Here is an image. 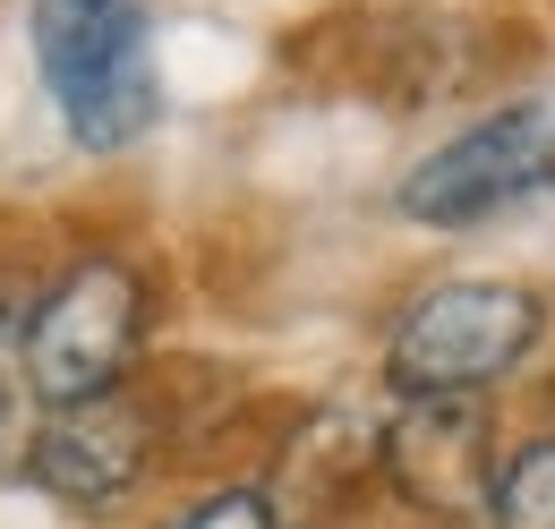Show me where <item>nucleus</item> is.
Listing matches in <instances>:
<instances>
[{
	"label": "nucleus",
	"mask_w": 555,
	"mask_h": 529,
	"mask_svg": "<svg viewBox=\"0 0 555 529\" xmlns=\"http://www.w3.org/2000/svg\"><path fill=\"white\" fill-rule=\"evenodd\" d=\"M35 68L86 154L154 129V26L145 0H35Z\"/></svg>",
	"instance_id": "f257e3e1"
},
{
	"label": "nucleus",
	"mask_w": 555,
	"mask_h": 529,
	"mask_svg": "<svg viewBox=\"0 0 555 529\" xmlns=\"http://www.w3.org/2000/svg\"><path fill=\"white\" fill-rule=\"evenodd\" d=\"M138 333H145V291L129 264L112 257H86L69 264L43 299H35V325H26V393L43 410H77V401H103L120 393L129 359H138Z\"/></svg>",
	"instance_id": "f03ea898"
},
{
	"label": "nucleus",
	"mask_w": 555,
	"mask_h": 529,
	"mask_svg": "<svg viewBox=\"0 0 555 529\" xmlns=\"http://www.w3.org/2000/svg\"><path fill=\"white\" fill-rule=\"evenodd\" d=\"M539 341V299L521 282H436L393 325V385L402 393H479L521 367Z\"/></svg>",
	"instance_id": "7ed1b4c3"
},
{
	"label": "nucleus",
	"mask_w": 555,
	"mask_h": 529,
	"mask_svg": "<svg viewBox=\"0 0 555 529\" xmlns=\"http://www.w3.org/2000/svg\"><path fill=\"white\" fill-rule=\"evenodd\" d=\"M547 180H555V120L539 103H521V112H495V120H479L470 137L436 145L411 180H402V214L453 231V222H479V214L530 197V189H547Z\"/></svg>",
	"instance_id": "20e7f679"
},
{
	"label": "nucleus",
	"mask_w": 555,
	"mask_h": 529,
	"mask_svg": "<svg viewBox=\"0 0 555 529\" xmlns=\"http://www.w3.org/2000/svg\"><path fill=\"white\" fill-rule=\"evenodd\" d=\"M385 469L427 513H462V504L495 495L479 393H402L393 427H385Z\"/></svg>",
	"instance_id": "39448f33"
},
{
	"label": "nucleus",
	"mask_w": 555,
	"mask_h": 529,
	"mask_svg": "<svg viewBox=\"0 0 555 529\" xmlns=\"http://www.w3.org/2000/svg\"><path fill=\"white\" fill-rule=\"evenodd\" d=\"M26 469L43 495L61 504H120L145 469V410L129 393L77 401V410H52L26 444Z\"/></svg>",
	"instance_id": "423d86ee"
},
{
	"label": "nucleus",
	"mask_w": 555,
	"mask_h": 529,
	"mask_svg": "<svg viewBox=\"0 0 555 529\" xmlns=\"http://www.w3.org/2000/svg\"><path fill=\"white\" fill-rule=\"evenodd\" d=\"M495 529H555V444H530L495 469Z\"/></svg>",
	"instance_id": "0eeeda50"
},
{
	"label": "nucleus",
	"mask_w": 555,
	"mask_h": 529,
	"mask_svg": "<svg viewBox=\"0 0 555 529\" xmlns=\"http://www.w3.org/2000/svg\"><path fill=\"white\" fill-rule=\"evenodd\" d=\"M171 529H274V504H266L257 487H222L206 504H189Z\"/></svg>",
	"instance_id": "6e6552de"
},
{
	"label": "nucleus",
	"mask_w": 555,
	"mask_h": 529,
	"mask_svg": "<svg viewBox=\"0 0 555 529\" xmlns=\"http://www.w3.org/2000/svg\"><path fill=\"white\" fill-rule=\"evenodd\" d=\"M26 325H35V299H26V282H9V273H0V359H9V350H26Z\"/></svg>",
	"instance_id": "1a4fd4ad"
},
{
	"label": "nucleus",
	"mask_w": 555,
	"mask_h": 529,
	"mask_svg": "<svg viewBox=\"0 0 555 529\" xmlns=\"http://www.w3.org/2000/svg\"><path fill=\"white\" fill-rule=\"evenodd\" d=\"M17 462V401H9V385H0V469Z\"/></svg>",
	"instance_id": "9d476101"
}]
</instances>
